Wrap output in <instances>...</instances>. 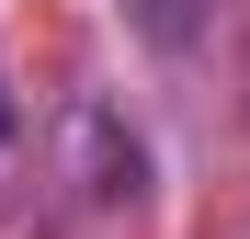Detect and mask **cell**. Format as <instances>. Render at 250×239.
<instances>
[{
  "label": "cell",
  "mask_w": 250,
  "mask_h": 239,
  "mask_svg": "<svg viewBox=\"0 0 250 239\" xmlns=\"http://www.w3.org/2000/svg\"><path fill=\"white\" fill-rule=\"evenodd\" d=\"M0 126H12V91H0Z\"/></svg>",
  "instance_id": "6da1fadb"
}]
</instances>
